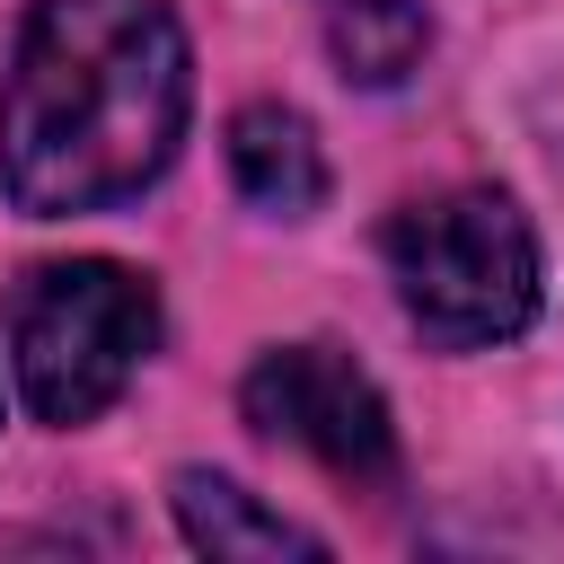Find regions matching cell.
<instances>
[{
  "label": "cell",
  "mask_w": 564,
  "mask_h": 564,
  "mask_svg": "<svg viewBox=\"0 0 564 564\" xmlns=\"http://www.w3.org/2000/svg\"><path fill=\"white\" fill-rule=\"evenodd\" d=\"M229 176L273 220H308L326 203V150L308 132V115H291V106H238L229 115Z\"/></svg>",
  "instance_id": "8992f818"
},
{
  "label": "cell",
  "mask_w": 564,
  "mask_h": 564,
  "mask_svg": "<svg viewBox=\"0 0 564 564\" xmlns=\"http://www.w3.org/2000/svg\"><path fill=\"white\" fill-rule=\"evenodd\" d=\"M167 502H176V529H185V546H194V555H212V564H273V555H300V564H317V555H326V538H308L300 520L264 511V502H256L238 476L185 467V476L167 485Z\"/></svg>",
  "instance_id": "5b68a950"
},
{
  "label": "cell",
  "mask_w": 564,
  "mask_h": 564,
  "mask_svg": "<svg viewBox=\"0 0 564 564\" xmlns=\"http://www.w3.org/2000/svg\"><path fill=\"white\" fill-rule=\"evenodd\" d=\"M194 53L167 0H35L0 88V194L26 220L115 212L167 176Z\"/></svg>",
  "instance_id": "6da1fadb"
},
{
  "label": "cell",
  "mask_w": 564,
  "mask_h": 564,
  "mask_svg": "<svg viewBox=\"0 0 564 564\" xmlns=\"http://www.w3.org/2000/svg\"><path fill=\"white\" fill-rule=\"evenodd\" d=\"M159 344V291L132 264L79 256V264H35L18 282L9 308V352H18V388L35 405V423H97L132 370Z\"/></svg>",
  "instance_id": "3957f363"
},
{
  "label": "cell",
  "mask_w": 564,
  "mask_h": 564,
  "mask_svg": "<svg viewBox=\"0 0 564 564\" xmlns=\"http://www.w3.org/2000/svg\"><path fill=\"white\" fill-rule=\"evenodd\" d=\"M388 282H397L405 317L423 326V344H441V352L511 344L538 317V229L494 185L405 203L388 220Z\"/></svg>",
  "instance_id": "7a4b0ae2"
},
{
  "label": "cell",
  "mask_w": 564,
  "mask_h": 564,
  "mask_svg": "<svg viewBox=\"0 0 564 564\" xmlns=\"http://www.w3.org/2000/svg\"><path fill=\"white\" fill-rule=\"evenodd\" d=\"M238 405H247V423H256L264 441L308 449V458L335 467L344 485H388V476H397L388 397H379V379H370L352 352H335V344H273V352H256Z\"/></svg>",
  "instance_id": "277c9868"
},
{
  "label": "cell",
  "mask_w": 564,
  "mask_h": 564,
  "mask_svg": "<svg viewBox=\"0 0 564 564\" xmlns=\"http://www.w3.org/2000/svg\"><path fill=\"white\" fill-rule=\"evenodd\" d=\"M432 44L423 0H326V53L352 88H397Z\"/></svg>",
  "instance_id": "52a82bcc"
}]
</instances>
